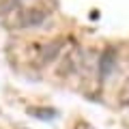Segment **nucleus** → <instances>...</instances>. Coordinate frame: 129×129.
Returning <instances> with one entry per match:
<instances>
[{"label":"nucleus","instance_id":"obj_5","mask_svg":"<svg viewBox=\"0 0 129 129\" xmlns=\"http://www.w3.org/2000/svg\"><path fill=\"white\" fill-rule=\"evenodd\" d=\"M118 103H120V106H129V75L125 78V82L120 84V90H118Z\"/></svg>","mask_w":129,"mask_h":129},{"label":"nucleus","instance_id":"obj_2","mask_svg":"<svg viewBox=\"0 0 129 129\" xmlns=\"http://www.w3.org/2000/svg\"><path fill=\"white\" fill-rule=\"evenodd\" d=\"M62 45H64L62 39H54V41L45 43V45H41V47L37 45V67H43V64L54 62L56 56L62 52Z\"/></svg>","mask_w":129,"mask_h":129},{"label":"nucleus","instance_id":"obj_3","mask_svg":"<svg viewBox=\"0 0 129 129\" xmlns=\"http://www.w3.org/2000/svg\"><path fill=\"white\" fill-rule=\"evenodd\" d=\"M80 64H82V52L78 47H71L60 58V64H58V69H56V73L58 75H71L80 69Z\"/></svg>","mask_w":129,"mask_h":129},{"label":"nucleus","instance_id":"obj_6","mask_svg":"<svg viewBox=\"0 0 129 129\" xmlns=\"http://www.w3.org/2000/svg\"><path fill=\"white\" fill-rule=\"evenodd\" d=\"M19 0H0V15L13 13V9H17Z\"/></svg>","mask_w":129,"mask_h":129},{"label":"nucleus","instance_id":"obj_7","mask_svg":"<svg viewBox=\"0 0 129 129\" xmlns=\"http://www.w3.org/2000/svg\"><path fill=\"white\" fill-rule=\"evenodd\" d=\"M28 114H39V118H52L54 110H43V108H30Z\"/></svg>","mask_w":129,"mask_h":129},{"label":"nucleus","instance_id":"obj_1","mask_svg":"<svg viewBox=\"0 0 129 129\" xmlns=\"http://www.w3.org/2000/svg\"><path fill=\"white\" fill-rule=\"evenodd\" d=\"M47 17V11L41 9V7H30V9L17 11V26L19 28H32L43 24Z\"/></svg>","mask_w":129,"mask_h":129},{"label":"nucleus","instance_id":"obj_8","mask_svg":"<svg viewBox=\"0 0 129 129\" xmlns=\"http://www.w3.org/2000/svg\"><path fill=\"white\" fill-rule=\"evenodd\" d=\"M75 129H95V127H92V125H88L86 120H82V123H78V125H75Z\"/></svg>","mask_w":129,"mask_h":129},{"label":"nucleus","instance_id":"obj_4","mask_svg":"<svg viewBox=\"0 0 129 129\" xmlns=\"http://www.w3.org/2000/svg\"><path fill=\"white\" fill-rule=\"evenodd\" d=\"M114 60H116V52L112 50V47L103 50V54L99 56V75H101V78H106V75L114 69Z\"/></svg>","mask_w":129,"mask_h":129}]
</instances>
